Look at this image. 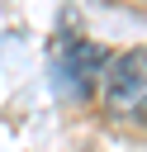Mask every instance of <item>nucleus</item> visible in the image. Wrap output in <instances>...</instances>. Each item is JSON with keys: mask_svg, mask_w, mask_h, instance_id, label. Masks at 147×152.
Wrapping results in <instances>:
<instances>
[{"mask_svg": "<svg viewBox=\"0 0 147 152\" xmlns=\"http://www.w3.org/2000/svg\"><path fill=\"white\" fill-rule=\"evenodd\" d=\"M138 5H142V10H147V0H138Z\"/></svg>", "mask_w": 147, "mask_h": 152, "instance_id": "7ed1b4c3", "label": "nucleus"}, {"mask_svg": "<svg viewBox=\"0 0 147 152\" xmlns=\"http://www.w3.org/2000/svg\"><path fill=\"white\" fill-rule=\"evenodd\" d=\"M100 100L114 119H138L147 124V48L109 57L100 71Z\"/></svg>", "mask_w": 147, "mask_h": 152, "instance_id": "f257e3e1", "label": "nucleus"}, {"mask_svg": "<svg viewBox=\"0 0 147 152\" xmlns=\"http://www.w3.org/2000/svg\"><path fill=\"white\" fill-rule=\"evenodd\" d=\"M104 62H109V52L95 48V43H66V48H62V71H66L81 90H85L90 81H100Z\"/></svg>", "mask_w": 147, "mask_h": 152, "instance_id": "f03ea898", "label": "nucleus"}]
</instances>
